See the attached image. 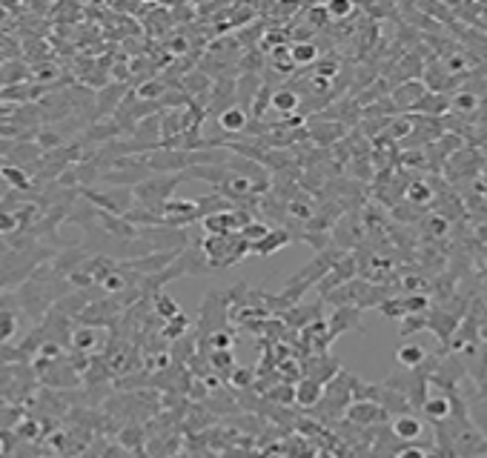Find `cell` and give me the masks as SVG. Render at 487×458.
I'll list each match as a JSON object with an SVG mask.
<instances>
[{
	"mask_svg": "<svg viewBox=\"0 0 487 458\" xmlns=\"http://www.w3.org/2000/svg\"><path fill=\"white\" fill-rule=\"evenodd\" d=\"M41 390L38 372L29 361H18V364H4L0 367V401L4 404H15L24 407L35 398V392Z\"/></svg>",
	"mask_w": 487,
	"mask_h": 458,
	"instance_id": "obj_1",
	"label": "cell"
},
{
	"mask_svg": "<svg viewBox=\"0 0 487 458\" xmlns=\"http://www.w3.org/2000/svg\"><path fill=\"white\" fill-rule=\"evenodd\" d=\"M32 321L21 307L18 292H0V347H15L32 332Z\"/></svg>",
	"mask_w": 487,
	"mask_h": 458,
	"instance_id": "obj_2",
	"label": "cell"
},
{
	"mask_svg": "<svg viewBox=\"0 0 487 458\" xmlns=\"http://www.w3.org/2000/svg\"><path fill=\"white\" fill-rule=\"evenodd\" d=\"M81 195L98 206L101 212H109V215H118V218H126L129 209L135 206V192L132 189H124V186H112V189H81Z\"/></svg>",
	"mask_w": 487,
	"mask_h": 458,
	"instance_id": "obj_3",
	"label": "cell"
},
{
	"mask_svg": "<svg viewBox=\"0 0 487 458\" xmlns=\"http://www.w3.org/2000/svg\"><path fill=\"white\" fill-rule=\"evenodd\" d=\"M109 347V332L106 327H89V324H75L72 338H69V352L86 355V358H101Z\"/></svg>",
	"mask_w": 487,
	"mask_h": 458,
	"instance_id": "obj_4",
	"label": "cell"
},
{
	"mask_svg": "<svg viewBox=\"0 0 487 458\" xmlns=\"http://www.w3.org/2000/svg\"><path fill=\"white\" fill-rule=\"evenodd\" d=\"M347 418H350L353 424L370 427V424H376L378 418H384V409H381L378 404H370V401H358V404H353V407L347 409Z\"/></svg>",
	"mask_w": 487,
	"mask_h": 458,
	"instance_id": "obj_5",
	"label": "cell"
},
{
	"mask_svg": "<svg viewBox=\"0 0 487 458\" xmlns=\"http://www.w3.org/2000/svg\"><path fill=\"white\" fill-rule=\"evenodd\" d=\"M324 395H327V390H324V384H321L318 378H304V381L298 384V390H296V401H298L301 407H316Z\"/></svg>",
	"mask_w": 487,
	"mask_h": 458,
	"instance_id": "obj_6",
	"label": "cell"
},
{
	"mask_svg": "<svg viewBox=\"0 0 487 458\" xmlns=\"http://www.w3.org/2000/svg\"><path fill=\"white\" fill-rule=\"evenodd\" d=\"M247 123H250V115H247V109H244V106H229L226 112L218 115V126L224 132H244V129H247Z\"/></svg>",
	"mask_w": 487,
	"mask_h": 458,
	"instance_id": "obj_7",
	"label": "cell"
},
{
	"mask_svg": "<svg viewBox=\"0 0 487 458\" xmlns=\"http://www.w3.org/2000/svg\"><path fill=\"white\" fill-rule=\"evenodd\" d=\"M393 432H396L398 438H404V441H416V438H421V432H424V424H421L416 415H407V412H401L398 418H393Z\"/></svg>",
	"mask_w": 487,
	"mask_h": 458,
	"instance_id": "obj_8",
	"label": "cell"
},
{
	"mask_svg": "<svg viewBox=\"0 0 487 458\" xmlns=\"http://www.w3.org/2000/svg\"><path fill=\"white\" fill-rule=\"evenodd\" d=\"M450 409H453V404H450L447 395H430V398H424V404H421V412H424L430 421H444V418L450 415Z\"/></svg>",
	"mask_w": 487,
	"mask_h": 458,
	"instance_id": "obj_9",
	"label": "cell"
},
{
	"mask_svg": "<svg viewBox=\"0 0 487 458\" xmlns=\"http://www.w3.org/2000/svg\"><path fill=\"white\" fill-rule=\"evenodd\" d=\"M290 241V235L284 233V229H270V235L264 238V241H258V244H253L250 250H256L258 255H270V253H276V250H281L284 244Z\"/></svg>",
	"mask_w": 487,
	"mask_h": 458,
	"instance_id": "obj_10",
	"label": "cell"
},
{
	"mask_svg": "<svg viewBox=\"0 0 487 458\" xmlns=\"http://www.w3.org/2000/svg\"><path fill=\"white\" fill-rule=\"evenodd\" d=\"M421 98H427V89H424L421 83H407V86H401V89L396 92V101H398V106H404V109H416Z\"/></svg>",
	"mask_w": 487,
	"mask_h": 458,
	"instance_id": "obj_11",
	"label": "cell"
},
{
	"mask_svg": "<svg viewBox=\"0 0 487 458\" xmlns=\"http://www.w3.org/2000/svg\"><path fill=\"white\" fill-rule=\"evenodd\" d=\"M396 361H398L401 367H407V370H416V367L424 361V347H421V344H404V347H398Z\"/></svg>",
	"mask_w": 487,
	"mask_h": 458,
	"instance_id": "obj_12",
	"label": "cell"
},
{
	"mask_svg": "<svg viewBox=\"0 0 487 458\" xmlns=\"http://www.w3.org/2000/svg\"><path fill=\"white\" fill-rule=\"evenodd\" d=\"M273 106H276L281 115H293V112L298 109V95L290 92V89H281V92L273 95Z\"/></svg>",
	"mask_w": 487,
	"mask_h": 458,
	"instance_id": "obj_13",
	"label": "cell"
},
{
	"mask_svg": "<svg viewBox=\"0 0 487 458\" xmlns=\"http://www.w3.org/2000/svg\"><path fill=\"white\" fill-rule=\"evenodd\" d=\"M155 315L158 318H164V321H169V318H175V315H181V310H178V304L169 298V295H164V292H155Z\"/></svg>",
	"mask_w": 487,
	"mask_h": 458,
	"instance_id": "obj_14",
	"label": "cell"
},
{
	"mask_svg": "<svg viewBox=\"0 0 487 458\" xmlns=\"http://www.w3.org/2000/svg\"><path fill=\"white\" fill-rule=\"evenodd\" d=\"M186 327H189V321H186L184 315H175V318L164 321L161 335H164V338H169V341H178V338H181V332H186Z\"/></svg>",
	"mask_w": 487,
	"mask_h": 458,
	"instance_id": "obj_15",
	"label": "cell"
},
{
	"mask_svg": "<svg viewBox=\"0 0 487 458\" xmlns=\"http://www.w3.org/2000/svg\"><path fill=\"white\" fill-rule=\"evenodd\" d=\"M316 55H318V49H316L313 44H296V46H290V58H293V63H313V61H316Z\"/></svg>",
	"mask_w": 487,
	"mask_h": 458,
	"instance_id": "obj_16",
	"label": "cell"
},
{
	"mask_svg": "<svg viewBox=\"0 0 487 458\" xmlns=\"http://www.w3.org/2000/svg\"><path fill=\"white\" fill-rule=\"evenodd\" d=\"M324 12H327V18L341 21V18L353 15V12H356V6L350 4V0H336V4H327V6H324Z\"/></svg>",
	"mask_w": 487,
	"mask_h": 458,
	"instance_id": "obj_17",
	"label": "cell"
},
{
	"mask_svg": "<svg viewBox=\"0 0 487 458\" xmlns=\"http://www.w3.org/2000/svg\"><path fill=\"white\" fill-rule=\"evenodd\" d=\"M121 444H124L126 449H138V447L144 444V432H141V427H124V432H121Z\"/></svg>",
	"mask_w": 487,
	"mask_h": 458,
	"instance_id": "obj_18",
	"label": "cell"
},
{
	"mask_svg": "<svg viewBox=\"0 0 487 458\" xmlns=\"http://www.w3.org/2000/svg\"><path fill=\"white\" fill-rule=\"evenodd\" d=\"M135 95H138L141 101H146V103H149V101H155V98H161V95H164V83H161V81H149V83H141V89H138Z\"/></svg>",
	"mask_w": 487,
	"mask_h": 458,
	"instance_id": "obj_19",
	"label": "cell"
},
{
	"mask_svg": "<svg viewBox=\"0 0 487 458\" xmlns=\"http://www.w3.org/2000/svg\"><path fill=\"white\" fill-rule=\"evenodd\" d=\"M209 344H212V352H229L232 344H235V338L229 332H212L209 335Z\"/></svg>",
	"mask_w": 487,
	"mask_h": 458,
	"instance_id": "obj_20",
	"label": "cell"
},
{
	"mask_svg": "<svg viewBox=\"0 0 487 458\" xmlns=\"http://www.w3.org/2000/svg\"><path fill=\"white\" fill-rule=\"evenodd\" d=\"M404 307H407V315L421 312V310L427 307V298H424V295H410V298H404Z\"/></svg>",
	"mask_w": 487,
	"mask_h": 458,
	"instance_id": "obj_21",
	"label": "cell"
},
{
	"mask_svg": "<svg viewBox=\"0 0 487 458\" xmlns=\"http://www.w3.org/2000/svg\"><path fill=\"white\" fill-rule=\"evenodd\" d=\"M396 458H427V449L424 447H416V444H407V447L398 449Z\"/></svg>",
	"mask_w": 487,
	"mask_h": 458,
	"instance_id": "obj_22",
	"label": "cell"
},
{
	"mask_svg": "<svg viewBox=\"0 0 487 458\" xmlns=\"http://www.w3.org/2000/svg\"><path fill=\"white\" fill-rule=\"evenodd\" d=\"M212 364L218 367V370H235V361H232V352H212Z\"/></svg>",
	"mask_w": 487,
	"mask_h": 458,
	"instance_id": "obj_23",
	"label": "cell"
},
{
	"mask_svg": "<svg viewBox=\"0 0 487 458\" xmlns=\"http://www.w3.org/2000/svg\"><path fill=\"white\" fill-rule=\"evenodd\" d=\"M410 198H413V200H418V203H424V200H430V189H427L424 183L410 186Z\"/></svg>",
	"mask_w": 487,
	"mask_h": 458,
	"instance_id": "obj_24",
	"label": "cell"
},
{
	"mask_svg": "<svg viewBox=\"0 0 487 458\" xmlns=\"http://www.w3.org/2000/svg\"><path fill=\"white\" fill-rule=\"evenodd\" d=\"M430 226H433V235H444L447 233V218H433Z\"/></svg>",
	"mask_w": 487,
	"mask_h": 458,
	"instance_id": "obj_25",
	"label": "cell"
},
{
	"mask_svg": "<svg viewBox=\"0 0 487 458\" xmlns=\"http://www.w3.org/2000/svg\"><path fill=\"white\" fill-rule=\"evenodd\" d=\"M456 106H458V109H473V106H476V98H473V95H458V98H456Z\"/></svg>",
	"mask_w": 487,
	"mask_h": 458,
	"instance_id": "obj_26",
	"label": "cell"
},
{
	"mask_svg": "<svg viewBox=\"0 0 487 458\" xmlns=\"http://www.w3.org/2000/svg\"><path fill=\"white\" fill-rule=\"evenodd\" d=\"M6 435H9V432H6ZM6 435H0V458H4L6 449H9V447H6Z\"/></svg>",
	"mask_w": 487,
	"mask_h": 458,
	"instance_id": "obj_27",
	"label": "cell"
},
{
	"mask_svg": "<svg viewBox=\"0 0 487 458\" xmlns=\"http://www.w3.org/2000/svg\"><path fill=\"white\" fill-rule=\"evenodd\" d=\"M9 18V9L6 6H0V21H6Z\"/></svg>",
	"mask_w": 487,
	"mask_h": 458,
	"instance_id": "obj_28",
	"label": "cell"
}]
</instances>
